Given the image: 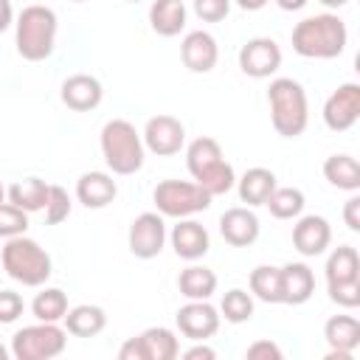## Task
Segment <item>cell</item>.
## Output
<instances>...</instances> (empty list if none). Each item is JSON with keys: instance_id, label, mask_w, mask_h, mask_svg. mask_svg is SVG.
Returning <instances> with one entry per match:
<instances>
[{"instance_id": "cell-1", "label": "cell", "mask_w": 360, "mask_h": 360, "mask_svg": "<svg viewBox=\"0 0 360 360\" xmlns=\"http://www.w3.org/2000/svg\"><path fill=\"white\" fill-rule=\"evenodd\" d=\"M292 51L304 59H335L346 51L349 31L338 14H315L292 28Z\"/></svg>"}, {"instance_id": "cell-2", "label": "cell", "mask_w": 360, "mask_h": 360, "mask_svg": "<svg viewBox=\"0 0 360 360\" xmlns=\"http://www.w3.org/2000/svg\"><path fill=\"white\" fill-rule=\"evenodd\" d=\"M267 104H270V121L273 129L281 138H298L309 124V107L307 93L295 79H273L267 87Z\"/></svg>"}, {"instance_id": "cell-3", "label": "cell", "mask_w": 360, "mask_h": 360, "mask_svg": "<svg viewBox=\"0 0 360 360\" xmlns=\"http://www.w3.org/2000/svg\"><path fill=\"white\" fill-rule=\"evenodd\" d=\"M0 264L14 281H20L25 287H42L51 278L48 250L37 239H28L25 233L6 239V245L0 250Z\"/></svg>"}, {"instance_id": "cell-4", "label": "cell", "mask_w": 360, "mask_h": 360, "mask_svg": "<svg viewBox=\"0 0 360 360\" xmlns=\"http://www.w3.org/2000/svg\"><path fill=\"white\" fill-rule=\"evenodd\" d=\"M56 11L48 6H25L17 17V53L28 62H42L53 53L56 42Z\"/></svg>"}, {"instance_id": "cell-5", "label": "cell", "mask_w": 360, "mask_h": 360, "mask_svg": "<svg viewBox=\"0 0 360 360\" xmlns=\"http://www.w3.org/2000/svg\"><path fill=\"white\" fill-rule=\"evenodd\" d=\"M101 155L112 174H135L143 166V141L129 121L112 118L101 127Z\"/></svg>"}, {"instance_id": "cell-6", "label": "cell", "mask_w": 360, "mask_h": 360, "mask_svg": "<svg viewBox=\"0 0 360 360\" xmlns=\"http://www.w3.org/2000/svg\"><path fill=\"white\" fill-rule=\"evenodd\" d=\"M152 200H155L160 217L183 219V217H191V214L205 211L214 197L208 191H202L191 180H163V183L155 186Z\"/></svg>"}, {"instance_id": "cell-7", "label": "cell", "mask_w": 360, "mask_h": 360, "mask_svg": "<svg viewBox=\"0 0 360 360\" xmlns=\"http://www.w3.org/2000/svg\"><path fill=\"white\" fill-rule=\"evenodd\" d=\"M68 332L56 323L39 321L34 326H22L11 338V354L17 360H51L65 352Z\"/></svg>"}, {"instance_id": "cell-8", "label": "cell", "mask_w": 360, "mask_h": 360, "mask_svg": "<svg viewBox=\"0 0 360 360\" xmlns=\"http://www.w3.org/2000/svg\"><path fill=\"white\" fill-rule=\"evenodd\" d=\"M177 354H180V343L174 332L166 326H149L118 349L121 360H174Z\"/></svg>"}, {"instance_id": "cell-9", "label": "cell", "mask_w": 360, "mask_h": 360, "mask_svg": "<svg viewBox=\"0 0 360 360\" xmlns=\"http://www.w3.org/2000/svg\"><path fill=\"white\" fill-rule=\"evenodd\" d=\"M239 68L250 79H267L281 68V48L270 37H253L239 51Z\"/></svg>"}, {"instance_id": "cell-10", "label": "cell", "mask_w": 360, "mask_h": 360, "mask_svg": "<svg viewBox=\"0 0 360 360\" xmlns=\"http://www.w3.org/2000/svg\"><path fill=\"white\" fill-rule=\"evenodd\" d=\"M166 245V222L158 211H143L129 225V250L138 259H155Z\"/></svg>"}, {"instance_id": "cell-11", "label": "cell", "mask_w": 360, "mask_h": 360, "mask_svg": "<svg viewBox=\"0 0 360 360\" xmlns=\"http://www.w3.org/2000/svg\"><path fill=\"white\" fill-rule=\"evenodd\" d=\"M360 118V84L346 82L340 84L323 104V124L332 132H346Z\"/></svg>"}, {"instance_id": "cell-12", "label": "cell", "mask_w": 360, "mask_h": 360, "mask_svg": "<svg viewBox=\"0 0 360 360\" xmlns=\"http://www.w3.org/2000/svg\"><path fill=\"white\" fill-rule=\"evenodd\" d=\"M183 141H186V127L174 115H155L146 121L143 143L149 152L169 158V155H177L183 149Z\"/></svg>"}, {"instance_id": "cell-13", "label": "cell", "mask_w": 360, "mask_h": 360, "mask_svg": "<svg viewBox=\"0 0 360 360\" xmlns=\"http://www.w3.org/2000/svg\"><path fill=\"white\" fill-rule=\"evenodd\" d=\"M219 312L208 301H188L186 307L177 309V329L188 340H208L219 329Z\"/></svg>"}, {"instance_id": "cell-14", "label": "cell", "mask_w": 360, "mask_h": 360, "mask_svg": "<svg viewBox=\"0 0 360 360\" xmlns=\"http://www.w3.org/2000/svg\"><path fill=\"white\" fill-rule=\"evenodd\" d=\"M180 59L191 73H208L214 70L217 59H219V48L217 39L208 31H188L180 42Z\"/></svg>"}, {"instance_id": "cell-15", "label": "cell", "mask_w": 360, "mask_h": 360, "mask_svg": "<svg viewBox=\"0 0 360 360\" xmlns=\"http://www.w3.org/2000/svg\"><path fill=\"white\" fill-rule=\"evenodd\" d=\"M101 98H104V87L90 73H73L62 82V101L76 112L96 110L101 104Z\"/></svg>"}, {"instance_id": "cell-16", "label": "cell", "mask_w": 360, "mask_h": 360, "mask_svg": "<svg viewBox=\"0 0 360 360\" xmlns=\"http://www.w3.org/2000/svg\"><path fill=\"white\" fill-rule=\"evenodd\" d=\"M219 233L228 245L233 248H248L259 239V217L250 211V208H228L222 217H219Z\"/></svg>"}, {"instance_id": "cell-17", "label": "cell", "mask_w": 360, "mask_h": 360, "mask_svg": "<svg viewBox=\"0 0 360 360\" xmlns=\"http://www.w3.org/2000/svg\"><path fill=\"white\" fill-rule=\"evenodd\" d=\"M329 242H332V228L318 214L301 217L292 228V245L301 256H321L329 248Z\"/></svg>"}, {"instance_id": "cell-18", "label": "cell", "mask_w": 360, "mask_h": 360, "mask_svg": "<svg viewBox=\"0 0 360 360\" xmlns=\"http://www.w3.org/2000/svg\"><path fill=\"white\" fill-rule=\"evenodd\" d=\"M172 248L180 259L186 262H197L208 253L211 248V239H208V231L197 222V219H180L174 228H172Z\"/></svg>"}, {"instance_id": "cell-19", "label": "cell", "mask_w": 360, "mask_h": 360, "mask_svg": "<svg viewBox=\"0 0 360 360\" xmlns=\"http://www.w3.org/2000/svg\"><path fill=\"white\" fill-rule=\"evenodd\" d=\"M281 276V304H307L315 292V276L304 262H290L278 267Z\"/></svg>"}, {"instance_id": "cell-20", "label": "cell", "mask_w": 360, "mask_h": 360, "mask_svg": "<svg viewBox=\"0 0 360 360\" xmlns=\"http://www.w3.org/2000/svg\"><path fill=\"white\" fill-rule=\"evenodd\" d=\"M118 194L112 174L107 172H84L76 183V197L84 208H107Z\"/></svg>"}, {"instance_id": "cell-21", "label": "cell", "mask_w": 360, "mask_h": 360, "mask_svg": "<svg viewBox=\"0 0 360 360\" xmlns=\"http://www.w3.org/2000/svg\"><path fill=\"white\" fill-rule=\"evenodd\" d=\"M65 332L73 338H96L107 326V315L96 304H79L65 312Z\"/></svg>"}, {"instance_id": "cell-22", "label": "cell", "mask_w": 360, "mask_h": 360, "mask_svg": "<svg viewBox=\"0 0 360 360\" xmlns=\"http://www.w3.org/2000/svg\"><path fill=\"white\" fill-rule=\"evenodd\" d=\"M149 25L160 37H177L186 28V6H183V0H155L149 6Z\"/></svg>"}, {"instance_id": "cell-23", "label": "cell", "mask_w": 360, "mask_h": 360, "mask_svg": "<svg viewBox=\"0 0 360 360\" xmlns=\"http://www.w3.org/2000/svg\"><path fill=\"white\" fill-rule=\"evenodd\" d=\"M276 188V174L264 166H253L239 180V200L248 205H264Z\"/></svg>"}, {"instance_id": "cell-24", "label": "cell", "mask_w": 360, "mask_h": 360, "mask_svg": "<svg viewBox=\"0 0 360 360\" xmlns=\"http://www.w3.org/2000/svg\"><path fill=\"white\" fill-rule=\"evenodd\" d=\"M177 287L188 301H208L217 290V273L202 264H191L177 276Z\"/></svg>"}, {"instance_id": "cell-25", "label": "cell", "mask_w": 360, "mask_h": 360, "mask_svg": "<svg viewBox=\"0 0 360 360\" xmlns=\"http://www.w3.org/2000/svg\"><path fill=\"white\" fill-rule=\"evenodd\" d=\"M346 281H360V256L354 248L340 245L326 259V287L346 284Z\"/></svg>"}, {"instance_id": "cell-26", "label": "cell", "mask_w": 360, "mask_h": 360, "mask_svg": "<svg viewBox=\"0 0 360 360\" xmlns=\"http://www.w3.org/2000/svg\"><path fill=\"white\" fill-rule=\"evenodd\" d=\"M323 177L343 191H357L360 188V163L352 155H329L323 160Z\"/></svg>"}, {"instance_id": "cell-27", "label": "cell", "mask_w": 360, "mask_h": 360, "mask_svg": "<svg viewBox=\"0 0 360 360\" xmlns=\"http://www.w3.org/2000/svg\"><path fill=\"white\" fill-rule=\"evenodd\" d=\"M323 338H326L329 349L354 352L360 346V321L352 315H332L323 326Z\"/></svg>"}, {"instance_id": "cell-28", "label": "cell", "mask_w": 360, "mask_h": 360, "mask_svg": "<svg viewBox=\"0 0 360 360\" xmlns=\"http://www.w3.org/2000/svg\"><path fill=\"white\" fill-rule=\"evenodd\" d=\"M48 183L39 180V177H25V180H17L11 188H8V200L11 205L34 214V211H45V202H48Z\"/></svg>"}, {"instance_id": "cell-29", "label": "cell", "mask_w": 360, "mask_h": 360, "mask_svg": "<svg viewBox=\"0 0 360 360\" xmlns=\"http://www.w3.org/2000/svg\"><path fill=\"white\" fill-rule=\"evenodd\" d=\"M250 292L264 304H281V276L273 264H259L250 270Z\"/></svg>"}, {"instance_id": "cell-30", "label": "cell", "mask_w": 360, "mask_h": 360, "mask_svg": "<svg viewBox=\"0 0 360 360\" xmlns=\"http://www.w3.org/2000/svg\"><path fill=\"white\" fill-rule=\"evenodd\" d=\"M217 160H222V146H219V141H214V138H208V135L191 141L188 149H186V166H188L191 177H197L200 172H205V169L214 166Z\"/></svg>"}, {"instance_id": "cell-31", "label": "cell", "mask_w": 360, "mask_h": 360, "mask_svg": "<svg viewBox=\"0 0 360 360\" xmlns=\"http://www.w3.org/2000/svg\"><path fill=\"white\" fill-rule=\"evenodd\" d=\"M194 183H197L202 191H208L211 197H219V194H228V191L233 188L236 174H233V166L222 158V160H217L214 166H208L205 172H200V174L194 177Z\"/></svg>"}, {"instance_id": "cell-32", "label": "cell", "mask_w": 360, "mask_h": 360, "mask_svg": "<svg viewBox=\"0 0 360 360\" xmlns=\"http://www.w3.org/2000/svg\"><path fill=\"white\" fill-rule=\"evenodd\" d=\"M264 205L270 208V214L276 219H295L304 211V191L292 188V186H281V188L276 186Z\"/></svg>"}, {"instance_id": "cell-33", "label": "cell", "mask_w": 360, "mask_h": 360, "mask_svg": "<svg viewBox=\"0 0 360 360\" xmlns=\"http://www.w3.org/2000/svg\"><path fill=\"white\" fill-rule=\"evenodd\" d=\"M31 312L37 321H48V323H56L65 318L68 312V295L59 290V287H45L42 292H37L34 304H31Z\"/></svg>"}, {"instance_id": "cell-34", "label": "cell", "mask_w": 360, "mask_h": 360, "mask_svg": "<svg viewBox=\"0 0 360 360\" xmlns=\"http://www.w3.org/2000/svg\"><path fill=\"white\" fill-rule=\"evenodd\" d=\"M219 312L225 315L228 323H245V321H250V318H253V298H250V292H245V290H239V287L228 290V292L222 295Z\"/></svg>"}, {"instance_id": "cell-35", "label": "cell", "mask_w": 360, "mask_h": 360, "mask_svg": "<svg viewBox=\"0 0 360 360\" xmlns=\"http://www.w3.org/2000/svg\"><path fill=\"white\" fill-rule=\"evenodd\" d=\"M25 228H28V211H22L11 202H0V236L11 239V236L25 233Z\"/></svg>"}, {"instance_id": "cell-36", "label": "cell", "mask_w": 360, "mask_h": 360, "mask_svg": "<svg viewBox=\"0 0 360 360\" xmlns=\"http://www.w3.org/2000/svg\"><path fill=\"white\" fill-rule=\"evenodd\" d=\"M70 217V197L62 186H51L48 188V202H45V222L48 225H59Z\"/></svg>"}, {"instance_id": "cell-37", "label": "cell", "mask_w": 360, "mask_h": 360, "mask_svg": "<svg viewBox=\"0 0 360 360\" xmlns=\"http://www.w3.org/2000/svg\"><path fill=\"white\" fill-rule=\"evenodd\" d=\"M329 298L338 304V307H346V309H354L360 307V281H346V284H329Z\"/></svg>"}, {"instance_id": "cell-38", "label": "cell", "mask_w": 360, "mask_h": 360, "mask_svg": "<svg viewBox=\"0 0 360 360\" xmlns=\"http://www.w3.org/2000/svg\"><path fill=\"white\" fill-rule=\"evenodd\" d=\"M231 11V0H194V14L202 22H219Z\"/></svg>"}, {"instance_id": "cell-39", "label": "cell", "mask_w": 360, "mask_h": 360, "mask_svg": "<svg viewBox=\"0 0 360 360\" xmlns=\"http://www.w3.org/2000/svg\"><path fill=\"white\" fill-rule=\"evenodd\" d=\"M25 309V301L14 290H0V323H14Z\"/></svg>"}, {"instance_id": "cell-40", "label": "cell", "mask_w": 360, "mask_h": 360, "mask_svg": "<svg viewBox=\"0 0 360 360\" xmlns=\"http://www.w3.org/2000/svg\"><path fill=\"white\" fill-rule=\"evenodd\" d=\"M250 360H281V349L273 343V340H256L248 346L245 352Z\"/></svg>"}, {"instance_id": "cell-41", "label": "cell", "mask_w": 360, "mask_h": 360, "mask_svg": "<svg viewBox=\"0 0 360 360\" xmlns=\"http://www.w3.org/2000/svg\"><path fill=\"white\" fill-rule=\"evenodd\" d=\"M343 222L349 231H360V197H349L343 205Z\"/></svg>"}, {"instance_id": "cell-42", "label": "cell", "mask_w": 360, "mask_h": 360, "mask_svg": "<svg viewBox=\"0 0 360 360\" xmlns=\"http://www.w3.org/2000/svg\"><path fill=\"white\" fill-rule=\"evenodd\" d=\"M183 357H186V360H214V357H217V352H214L211 346H205L202 340H197V346L186 349V352H183Z\"/></svg>"}, {"instance_id": "cell-43", "label": "cell", "mask_w": 360, "mask_h": 360, "mask_svg": "<svg viewBox=\"0 0 360 360\" xmlns=\"http://www.w3.org/2000/svg\"><path fill=\"white\" fill-rule=\"evenodd\" d=\"M14 20V8H11V0H0V31H6Z\"/></svg>"}, {"instance_id": "cell-44", "label": "cell", "mask_w": 360, "mask_h": 360, "mask_svg": "<svg viewBox=\"0 0 360 360\" xmlns=\"http://www.w3.org/2000/svg\"><path fill=\"white\" fill-rule=\"evenodd\" d=\"M307 3H309V0H276V6L284 8V11H301Z\"/></svg>"}, {"instance_id": "cell-45", "label": "cell", "mask_w": 360, "mask_h": 360, "mask_svg": "<svg viewBox=\"0 0 360 360\" xmlns=\"http://www.w3.org/2000/svg\"><path fill=\"white\" fill-rule=\"evenodd\" d=\"M236 6L245 8V11H259V8L267 6V0H236Z\"/></svg>"}, {"instance_id": "cell-46", "label": "cell", "mask_w": 360, "mask_h": 360, "mask_svg": "<svg viewBox=\"0 0 360 360\" xmlns=\"http://www.w3.org/2000/svg\"><path fill=\"white\" fill-rule=\"evenodd\" d=\"M318 3H323L326 8H340V6H346L349 0H318Z\"/></svg>"}, {"instance_id": "cell-47", "label": "cell", "mask_w": 360, "mask_h": 360, "mask_svg": "<svg viewBox=\"0 0 360 360\" xmlns=\"http://www.w3.org/2000/svg\"><path fill=\"white\" fill-rule=\"evenodd\" d=\"M0 360H8V349L0 343Z\"/></svg>"}, {"instance_id": "cell-48", "label": "cell", "mask_w": 360, "mask_h": 360, "mask_svg": "<svg viewBox=\"0 0 360 360\" xmlns=\"http://www.w3.org/2000/svg\"><path fill=\"white\" fill-rule=\"evenodd\" d=\"M3 194H6V188H3V183H0V202H3Z\"/></svg>"}, {"instance_id": "cell-49", "label": "cell", "mask_w": 360, "mask_h": 360, "mask_svg": "<svg viewBox=\"0 0 360 360\" xmlns=\"http://www.w3.org/2000/svg\"><path fill=\"white\" fill-rule=\"evenodd\" d=\"M129 3H138V0H129Z\"/></svg>"}, {"instance_id": "cell-50", "label": "cell", "mask_w": 360, "mask_h": 360, "mask_svg": "<svg viewBox=\"0 0 360 360\" xmlns=\"http://www.w3.org/2000/svg\"><path fill=\"white\" fill-rule=\"evenodd\" d=\"M73 3H82V0H73Z\"/></svg>"}]
</instances>
